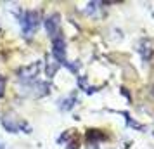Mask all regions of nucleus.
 Returning a JSON list of instances; mask_svg holds the SVG:
<instances>
[{
    "instance_id": "obj_1",
    "label": "nucleus",
    "mask_w": 154,
    "mask_h": 149,
    "mask_svg": "<svg viewBox=\"0 0 154 149\" xmlns=\"http://www.w3.org/2000/svg\"><path fill=\"white\" fill-rule=\"evenodd\" d=\"M38 28H40V12L38 11H26L21 17L23 35L26 38H31Z\"/></svg>"
},
{
    "instance_id": "obj_2",
    "label": "nucleus",
    "mask_w": 154,
    "mask_h": 149,
    "mask_svg": "<svg viewBox=\"0 0 154 149\" xmlns=\"http://www.w3.org/2000/svg\"><path fill=\"white\" fill-rule=\"evenodd\" d=\"M40 70H42V64L38 63V61L29 64V66H24V68L19 70V80H21L23 83H33L36 80V76H38Z\"/></svg>"
},
{
    "instance_id": "obj_3",
    "label": "nucleus",
    "mask_w": 154,
    "mask_h": 149,
    "mask_svg": "<svg viewBox=\"0 0 154 149\" xmlns=\"http://www.w3.org/2000/svg\"><path fill=\"white\" fill-rule=\"evenodd\" d=\"M52 56L59 64H66V42H64L61 36L54 38L52 43Z\"/></svg>"
},
{
    "instance_id": "obj_4",
    "label": "nucleus",
    "mask_w": 154,
    "mask_h": 149,
    "mask_svg": "<svg viewBox=\"0 0 154 149\" xmlns=\"http://www.w3.org/2000/svg\"><path fill=\"white\" fill-rule=\"evenodd\" d=\"M43 26H45V29H47L49 36L56 38L57 31H59V14H52V16H49V17L45 19V23H43Z\"/></svg>"
},
{
    "instance_id": "obj_5",
    "label": "nucleus",
    "mask_w": 154,
    "mask_h": 149,
    "mask_svg": "<svg viewBox=\"0 0 154 149\" xmlns=\"http://www.w3.org/2000/svg\"><path fill=\"white\" fill-rule=\"evenodd\" d=\"M2 125H4V128H5L7 132H11V134H14V132L19 130V125H17V121L12 118V114H5V116L2 118Z\"/></svg>"
},
{
    "instance_id": "obj_6",
    "label": "nucleus",
    "mask_w": 154,
    "mask_h": 149,
    "mask_svg": "<svg viewBox=\"0 0 154 149\" xmlns=\"http://www.w3.org/2000/svg\"><path fill=\"white\" fill-rule=\"evenodd\" d=\"M57 70H59V63H57L56 59H52V57H47V63H45V73H47V76L50 78Z\"/></svg>"
},
{
    "instance_id": "obj_7",
    "label": "nucleus",
    "mask_w": 154,
    "mask_h": 149,
    "mask_svg": "<svg viewBox=\"0 0 154 149\" xmlns=\"http://www.w3.org/2000/svg\"><path fill=\"white\" fill-rule=\"evenodd\" d=\"M75 102H76V97L71 95V97H68V99L61 101V109H63V111H68V109H71V107L75 106Z\"/></svg>"
},
{
    "instance_id": "obj_8",
    "label": "nucleus",
    "mask_w": 154,
    "mask_h": 149,
    "mask_svg": "<svg viewBox=\"0 0 154 149\" xmlns=\"http://www.w3.org/2000/svg\"><path fill=\"white\" fill-rule=\"evenodd\" d=\"M4 92H5V80L0 76V97H4Z\"/></svg>"
},
{
    "instance_id": "obj_9",
    "label": "nucleus",
    "mask_w": 154,
    "mask_h": 149,
    "mask_svg": "<svg viewBox=\"0 0 154 149\" xmlns=\"http://www.w3.org/2000/svg\"><path fill=\"white\" fill-rule=\"evenodd\" d=\"M0 149H5V146H4V142L0 141Z\"/></svg>"
}]
</instances>
